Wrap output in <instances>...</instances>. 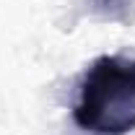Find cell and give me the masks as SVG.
<instances>
[{
	"label": "cell",
	"instance_id": "cell-1",
	"mask_svg": "<svg viewBox=\"0 0 135 135\" xmlns=\"http://www.w3.org/2000/svg\"><path fill=\"white\" fill-rule=\"evenodd\" d=\"M73 119L94 135H127L135 130V57L101 55L78 83Z\"/></svg>",
	"mask_w": 135,
	"mask_h": 135
}]
</instances>
